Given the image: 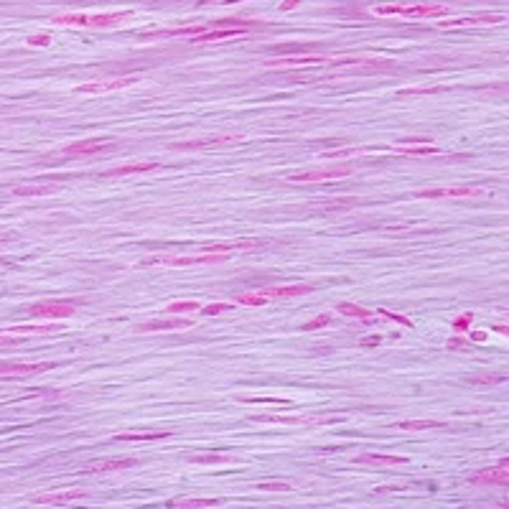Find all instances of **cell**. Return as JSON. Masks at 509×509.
I'll return each instance as SVG.
<instances>
[{"instance_id":"7c38bea8","label":"cell","mask_w":509,"mask_h":509,"mask_svg":"<svg viewBox=\"0 0 509 509\" xmlns=\"http://www.w3.org/2000/svg\"><path fill=\"white\" fill-rule=\"evenodd\" d=\"M77 499H87V491L64 489V491H49V494H36V497H31L34 504H54V507H59V504H72V501H77Z\"/></svg>"},{"instance_id":"7a4b0ae2","label":"cell","mask_w":509,"mask_h":509,"mask_svg":"<svg viewBox=\"0 0 509 509\" xmlns=\"http://www.w3.org/2000/svg\"><path fill=\"white\" fill-rule=\"evenodd\" d=\"M372 13L380 16V18L415 21V18H440V16L448 13V8L446 5H375Z\"/></svg>"},{"instance_id":"8992f818","label":"cell","mask_w":509,"mask_h":509,"mask_svg":"<svg viewBox=\"0 0 509 509\" xmlns=\"http://www.w3.org/2000/svg\"><path fill=\"white\" fill-rule=\"evenodd\" d=\"M74 311H77L74 301H41V303H34L28 308L34 319H66Z\"/></svg>"},{"instance_id":"4fadbf2b","label":"cell","mask_w":509,"mask_h":509,"mask_svg":"<svg viewBox=\"0 0 509 509\" xmlns=\"http://www.w3.org/2000/svg\"><path fill=\"white\" fill-rule=\"evenodd\" d=\"M133 82H138L135 77H120V79H95L82 84L79 92L82 95H105V92H115L123 90V87H130Z\"/></svg>"},{"instance_id":"8d00e7d4","label":"cell","mask_w":509,"mask_h":509,"mask_svg":"<svg viewBox=\"0 0 509 509\" xmlns=\"http://www.w3.org/2000/svg\"><path fill=\"white\" fill-rule=\"evenodd\" d=\"M49 41H51V36H46V34H38V36L28 38V44H31V46H46Z\"/></svg>"},{"instance_id":"9c48e42d","label":"cell","mask_w":509,"mask_h":509,"mask_svg":"<svg viewBox=\"0 0 509 509\" xmlns=\"http://www.w3.org/2000/svg\"><path fill=\"white\" fill-rule=\"evenodd\" d=\"M117 143L110 140V138H97V140H79V143H72L62 148V156H95V153H105V151H115Z\"/></svg>"},{"instance_id":"f35d334b","label":"cell","mask_w":509,"mask_h":509,"mask_svg":"<svg viewBox=\"0 0 509 509\" xmlns=\"http://www.w3.org/2000/svg\"><path fill=\"white\" fill-rule=\"evenodd\" d=\"M375 344H380V336H369V339L362 341V347H375Z\"/></svg>"},{"instance_id":"ab89813d","label":"cell","mask_w":509,"mask_h":509,"mask_svg":"<svg viewBox=\"0 0 509 509\" xmlns=\"http://www.w3.org/2000/svg\"><path fill=\"white\" fill-rule=\"evenodd\" d=\"M471 336H473V341H484V339H486V334H484V331H473Z\"/></svg>"},{"instance_id":"30bf717a","label":"cell","mask_w":509,"mask_h":509,"mask_svg":"<svg viewBox=\"0 0 509 509\" xmlns=\"http://www.w3.org/2000/svg\"><path fill=\"white\" fill-rule=\"evenodd\" d=\"M49 331H59V326H10V329L0 331V349L3 347H16L21 339L34 336V334H49Z\"/></svg>"},{"instance_id":"f1b7e54d","label":"cell","mask_w":509,"mask_h":509,"mask_svg":"<svg viewBox=\"0 0 509 509\" xmlns=\"http://www.w3.org/2000/svg\"><path fill=\"white\" fill-rule=\"evenodd\" d=\"M56 186H51V184H46V186H18L13 188V194H18V197H36V194H51Z\"/></svg>"},{"instance_id":"836d02e7","label":"cell","mask_w":509,"mask_h":509,"mask_svg":"<svg viewBox=\"0 0 509 509\" xmlns=\"http://www.w3.org/2000/svg\"><path fill=\"white\" fill-rule=\"evenodd\" d=\"M232 308V303H214V306H206V308H199L204 316H216V313H224Z\"/></svg>"},{"instance_id":"e0dca14e","label":"cell","mask_w":509,"mask_h":509,"mask_svg":"<svg viewBox=\"0 0 509 509\" xmlns=\"http://www.w3.org/2000/svg\"><path fill=\"white\" fill-rule=\"evenodd\" d=\"M158 169H163V163H127V166H120V169L105 171L102 176L105 179H123V176H130V173H148V171Z\"/></svg>"},{"instance_id":"52a82bcc","label":"cell","mask_w":509,"mask_h":509,"mask_svg":"<svg viewBox=\"0 0 509 509\" xmlns=\"http://www.w3.org/2000/svg\"><path fill=\"white\" fill-rule=\"evenodd\" d=\"M51 362H38V364H23V362H3L0 364V380H23V377H34L41 372L51 369Z\"/></svg>"},{"instance_id":"d4e9b609","label":"cell","mask_w":509,"mask_h":509,"mask_svg":"<svg viewBox=\"0 0 509 509\" xmlns=\"http://www.w3.org/2000/svg\"><path fill=\"white\" fill-rule=\"evenodd\" d=\"M344 316H354V319H362V321H369L375 313L372 311H367V308H362V306H354V303H339L336 306Z\"/></svg>"},{"instance_id":"44dd1931","label":"cell","mask_w":509,"mask_h":509,"mask_svg":"<svg viewBox=\"0 0 509 509\" xmlns=\"http://www.w3.org/2000/svg\"><path fill=\"white\" fill-rule=\"evenodd\" d=\"M171 430H145V433H117L115 440H163L171 438Z\"/></svg>"},{"instance_id":"b9f144b4","label":"cell","mask_w":509,"mask_h":509,"mask_svg":"<svg viewBox=\"0 0 509 509\" xmlns=\"http://www.w3.org/2000/svg\"><path fill=\"white\" fill-rule=\"evenodd\" d=\"M206 3H240V0H201V5H206Z\"/></svg>"},{"instance_id":"74e56055","label":"cell","mask_w":509,"mask_h":509,"mask_svg":"<svg viewBox=\"0 0 509 509\" xmlns=\"http://www.w3.org/2000/svg\"><path fill=\"white\" fill-rule=\"evenodd\" d=\"M448 349H466V341L451 339V341H448Z\"/></svg>"},{"instance_id":"4dcf8cb0","label":"cell","mask_w":509,"mask_h":509,"mask_svg":"<svg viewBox=\"0 0 509 509\" xmlns=\"http://www.w3.org/2000/svg\"><path fill=\"white\" fill-rule=\"evenodd\" d=\"M326 323H331V316H329V313H321V316H316L313 321L303 323V331H316V329H323Z\"/></svg>"},{"instance_id":"4316f807","label":"cell","mask_w":509,"mask_h":509,"mask_svg":"<svg viewBox=\"0 0 509 509\" xmlns=\"http://www.w3.org/2000/svg\"><path fill=\"white\" fill-rule=\"evenodd\" d=\"M222 504V499H173L169 501V507H216Z\"/></svg>"},{"instance_id":"ffe728a7","label":"cell","mask_w":509,"mask_h":509,"mask_svg":"<svg viewBox=\"0 0 509 509\" xmlns=\"http://www.w3.org/2000/svg\"><path fill=\"white\" fill-rule=\"evenodd\" d=\"M194 326L191 319H173V321H151V323H143L140 331H173V329H188Z\"/></svg>"},{"instance_id":"7402d4cb","label":"cell","mask_w":509,"mask_h":509,"mask_svg":"<svg viewBox=\"0 0 509 509\" xmlns=\"http://www.w3.org/2000/svg\"><path fill=\"white\" fill-rule=\"evenodd\" d=\"M395 428L397 430H436V428H446V423H436V420H402Z\"/></svg>"},{"instance_id":"60d3db41","label":"cell","mask_w":509,"mask_h":509,"mask_svg":"<svg viewBox=\"0 0 509 509\" xmlns=\"http://www.w3.org/2000/svg\"><path fill=\"white\" fill-rule=\"evenodd\" d=\"M298 3H301V0H286V3H283V10H290L293 5H298Z\"/></svg>"},{"instance_id":"d6986e66","label":"cell","mask_w":509,"mask_h":509,"mask_svg":"<svg viewBox=\"0 0 509 509\" xmlns=\"http://www.w3.org/2000/svg\"><path fill=\"white\" fill-rule=\"evenodd\" d=\"M501 21H504V16H497V13H491V16H473V18L443 21L440 26H443V28H469V26H484V23H501Z\"/></svg>"},{"instance_id":"d590c367","label":"cell","mask_w":509,"mask_h":509,"mask_svg":"<svg viewBox=\"0 0 509 509\" xmlns=\"http://www.w3.org/2000/svg\"><path fill=\"white\" fill-rule=\"evenodd\" d=\"M471 319H473L471 313H464L461 319H456V321H454V329L456 331H466V329H469V323H471Z\"/></svg>"},{"instance_id":"603a6c76","label":"cell","mask_w":509,"mask_h":509,"mask_svg":"<svg viewBox=\"0 0 509 509\" xmlns=\"http://www.w3.org/2000/svg\"><path fill=\"white\" fill-rule=\"evenodd\" d=\"M191 464H229L234 461V456L229 454H201V456H188Z\"/></svg>"},{"instance_id":"83f0119b","label":"cell","mask_w":509,"mask_h":509,"mask_svg":"<svg viewBox=\"0 0 509 509\" xmlns=\"http://www.w3.org/2000/svg\"><path fill=\"white\" fill-rule=\"evenodd\" d=\"M438 92H446V87H420V90H402V92H397V99L423 97V95H438Z\"/></svg>"},{"instance_id":"9a60e30c","label":"cell","mask_w":509,"mask_h":509,"mask_svg":"<svg viewBox=\"0 0 509 509\" xmlns=\"http://www.w3.org/2000/svg\"><path fill=\"white\" fill-rule=\"evenodd\" d=\"M258 293L265 301H283V298H298V295L313 293V286H268Z\"/></svg>"},{"instance_id":"3957f363","label":"cell","mask_w":509,"mask_h":509,"mask_svg":"<svg viewBox=\"0 0 509 509\" xmlns=\"http://www.w3.org/2000/svg\"><path fill=\"white\" fill-rule=\"evenodd\" d=\"M133 18V10H123V13H99V16H87V13H69V16H56L51 18L56 26H87V28H108L117 26L123 21Z\"/></svg>"},{"instance_id":"cb8c5ba5","label":"cell","mask_w":509,"mask_h":509,"mask_svg":"<svg viewBox=\"0 0 509 509\" xmlns=\"http://www.w3.org/2000/svg\"><path fill=\"white\" fill-rule=\"evenodd\" d=\"M395 151L402 156H438L440 153L436 145H397Z\"/></svg>"},{"instance_id":"d6a6232c","label":"cell","mask_w":509,"mask_h":509,"mask_svg":"<svg viewBox=\"0 0 509 509\" xmlns=\"http://www.w3.org/2000/svg\"><path fill=\"white\" fill-rule=\"evenodd\" d=\"M242 402H268V405H283V408H288L290 402L288 400H280V397H240Z\"/></svg>"},{"instance_id":"484cf974","label":"cell","mask_w":509,"mask_h":509,"mask_svg":"<svg viewBox=\"0 0 509 509\" xmlns=\"http://www.w3.org/2000/svg\"><path fill=\"white\" fill-rule=\"evenodd\" d=\"M197 311H199L197 301H176V303H171L169 308H166V313H169V316H179V313H197Z\"/></svg>"},{"instance_id":"f546056e","label":"cell","mask_w":509,"mask_h":509,"mask_svg":"<svg viewBox=\"0 0 509 509\" xmlns=\"http://www.w3.org/2000/svg\"><path fill=\"white\" fill-rule=\"evenodd\" d=\"M255 489H260V491H290L293 486L286 482H262V484H258Z\"/></svg>"},{"instance_id":"8fae6325","label":"cell","mask_w":509,"mask_h":509,"mask_svg":"<svg viewBox=\"0 0 509 509\" xmlns=\"http://www.w3.org/2000/svg\"><path fill=\"white\" fill-rule=\"evenodd\" d=\"M420 199H476L484 197V188L479 186H448V188H430L420 191Z\"/></svg>"},{"instance_id":"ba28073f","label":"cell","mask_w":509,"mask_h":509,"mask_svg":"<svg viewBox=\"0 0 509 509\" xmlns=\"http://www.w3.org/2000/svg\"><path fill=\"white\" fill-rule=\"evenodd\" d=\"M509 461L504 458L499 466H494V469H484V471L473 473L471 479H469V484L471 486H507L509 484Z\"/></svg>"},{"instance_id":"5b68a950","label":"cell","mask_w":509,"mask_h":509,"mask_svg":"<svg viewBox=\"0 0 509 509\" xmlns=\"http://www.w3.org/2000/svg\"><path fill=\"white\" fill-rule=\"evenodd\" d=\"M245 138L237 133H222L209 135V138H199V140H188V143H171V151H204V148H222V145L242 143Z\"/></svg>"},{"instance_id":"1f68e13d","label":"cell","mask_w":509,"mask_h":509,"mask_svg":"<svg viewBox=\"0 0 509 509\" xmlns=\"http://www.w3.org/2000/svg\"><path fill=\"white\" fill-rule=\"evenodd\" d=\"M507 377L504 375H484V377H471V382L473 384H499L504 382Z\"/></svg>"},{"instance_id":"2e32d148","label":"cell","mask_w":509,"mask_h":509,"mask_svg":"<svg viewBox=\"0 0 509 509\" xmlns=\"http://www.w3.org/2000/svg\"><path fill=\"white\" fill-rule=\"evenodd\" d=\"M138 458H102L84 466L87 473H105V471H123V469H135Z\"/></svg>"},{"instance_id":"e575fe53","label":"cell","mask_w":509,"mask_h":509,"mask_svg":"<svg viewBox=\"0 0 509 509\" xmlns=\"http://www.w3.org/2000/svg\"><path fill=\"white\" fill-rule=\"evenodd\" d=\"M382 316H387V319H393V321H397V323H402V326H408V329H412V321L410 319H405V316H397V313H393V311H380Z\"/></svg>"},{"instance_id":"6da1fadb","label":"cell","mask_w":509,"mask_h":509,"mask_svg":"<svg viewBox=\"0 0 509 509\" xmlns=\"http://www.w3.org/2000/svg\"><path fill=\"white\" fill-rule=\"evenodd\" d=\"M229 255H216V252H194V255H151L138 262V268H188V265H219L227 262Z\"/></svg>"},{"instance_id":"ac0fdd59","label":"cell","mask_w":509,"mask_h":509,"mask_svg":"<svg viewBox=\"0 0 509 509\" xmlns=\"http://www.w3.org/2000/svg\"><path fill=\"white\" fill-rule=\"evenodd\" d=\"M354 464H372V466H402L408 464L405 456H384V454H362L354 458Z\"/></svg>"},{"instance_id":"5bb4252c","label":"cell","mask_w":509,"mask_h":509,"mask_svg":"<svg viewBox=\"0 0 509 509\" xmlns=\"http://www.w3.org/2000/svg\"><path fill=\"white\" fill-rule=\"evenodd\" d=\"M329 64L331 59H326V56H280V59L268 62V66H273V69H286V66L295 69V66H329Z\"/></svg>"},{"instance_id":"277c9868","label":"cell","mask_w":509,"mask_h":509,"mask_svg":"<svg viewBox=\"0 0 509 509\" xmlns=\"http://www.w3.org/2000/svg\"><path fill=\"white\" fill-rule=\"evenodd\" d=\"M344 176H351V166H336V169H321V171H303V173H293L288 176L290 184H329V181H339Z\"/></svg>"},{"instance_id":"7bdbcfd3","label":"cell","mask_w":509,"mask_h":509,"mask_svg":"<svg viewBox=\"0 0 509 509\" xmlns=\"http://www.w3.org/2000/svg\"><path fill=\"white\" fill-rule=\"evenodd\" d=\"M5 242H8V234H0V247H3Z\"/></svg>"}]
</instances>
